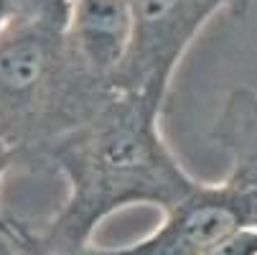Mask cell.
Instances as JSON below:
<instances>
[{"instance_id": "cell-8", "label": "cell", "mask_w": 257, "mask_h": 255, "mask_svg": "<svg viewBox=\"0 0 257 255\" xmlns=\"http://www.w3.org/2000/svg\"><path fill=\"white\" fill-rule=\"evenodd\" d=\"M206 255H257V227L224 240L222 245H216Z\"/></svg>"}, {"instance_id": "cell-4", "label": "cell", "mask_w": 257, "mask_h": 255, "mask_svg": "<svg viewBox=\"0 0 257 255\" xmlns=\"http://www.w3.org/2000/svg\"><path fill=\"white\" fill-rule=\"evenodd\" d=\"M254 0H130L135 41L120 90L163 107L171 79L201 31L219 16H244Z\"/></svg>"}, {"instance_id": "cell-3", "label": "cell", "mask_w": 257, "mask_h": 255, "mask_svg": "<svg viewBox=\"0 0 257 255\" xmlns=\"http://www.w3.org/2000/svg\"><path fill=\"white\" fill-rule=\"evenodd\" d=\"M214 143L227 153L222 181L199 187L163 212L161 225L138 242L97 247V255H206L224 240L257 227V92H229L211 128Z\"/></svg>"}, {"instance_id": "cell-5", "label": "cell", "mask_w": 257, "mask_h": 255, "mask_svg": "<svg viewBox=\"0 0 257 255\" xmlns=\"http://www.w3.org/2000/svg\"><path fill=\"white\" fill-rule=\"evenodd\" d=\"M66 39L89 77L120 90L135 41L130 0H69Z\"/></svg>"}, {"instance_id": "cell-6", "label": "cell", "mask_w": 257, "mask_h": 255, "mask_svg": "<svg viewBox=\"0 0 257 255\" xmlns=\"http://www.w3.org/2000/svg\"><path fill=\"white\" fill-rule=\"evenodd\" d=\"M97 245H77L59 235H54L49 227H28L23 225L21 240L16 245L18 255H94Z\"/></svg>"}, {"instance_id": "cell-2", "label": "cell", "mask_w": 257, "mask_h": 255, "mask_svg": "<svg viewBox=\"0 0 257 255\" xmlns=\"http://www.w3.org/2000/svg\"><path fill=\"white\" fill-rule=\"evenodd\" d=\"M66 21L69 0H49L0 36V130L18 163L46 166L54 145L117 92L82 69Z\"/></svg>"}, {"instance_id": "cell-1", "label": "cell", "mask_w": 257, "mask_h": 255, "mask_svg": "<svg viewBox=\"0 0 257 255\" xmlns=\"http://www.w3.org/2000/svg\"><path fill=\"white\" fill-rule=\"evenodd\" d=\"M163 107L117 90L46 158L64 181L66 197L51 220L54 235L94 245L97 227L127 207L173 209L196 187L161 133Z\"/></svg>"}, {"instance_id": "cell-7", "label": "cell", "mask_w": 257, "mask_h": 255, "mask_svg": "<svg viewBox=\"0 0 257 255\" xmlns=\"http://www.w3.org/2000/svg\"><path fill=\"white\" fill-rule=\"evenodd\" d=\"M13 166H18V153L11 145V140L6 138V133L0 130V184H3L6 174ZM21 232H23V222H16V220H11V217H6L3 212H0V240L16 247L18 240H21Z\"/></svg>"}]
</instances>
